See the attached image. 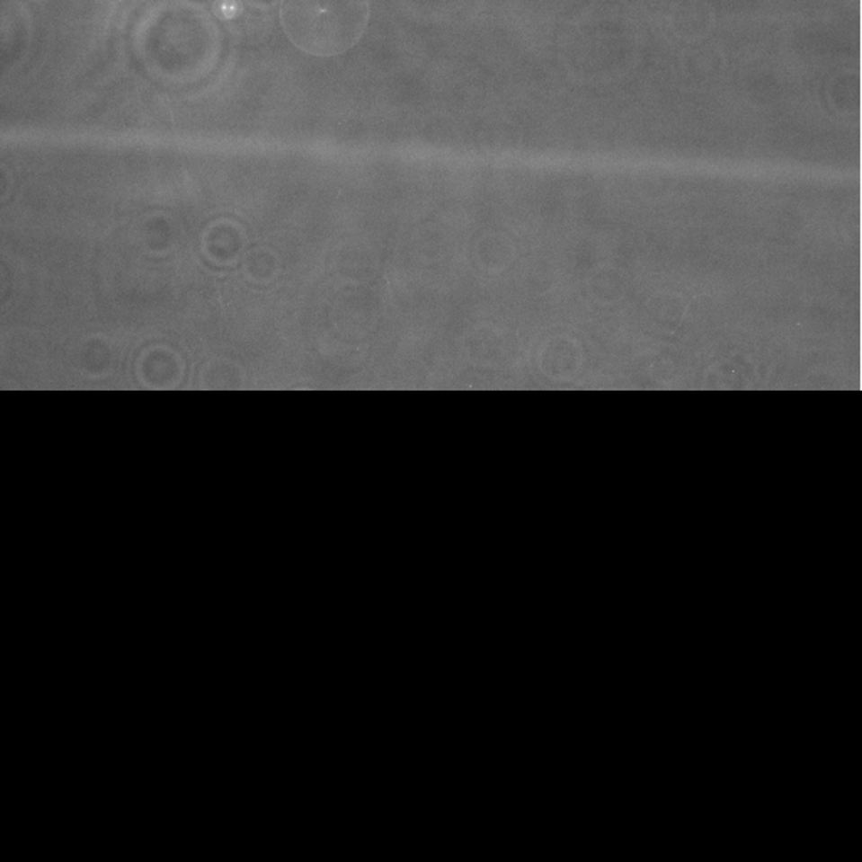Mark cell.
<instances>
[{
	"label": "cell",
	"instance_id": "1",
	"mask_svg": "<svg viewBox=\"0 0 862 862\" xmlns=\"http://www.w3.org/2000/svg\"><path fill=\"white\" fill-rule=\"evenodd\" d=\"M369 21L368 0H283L281 26L312 56H337L358 44Z\"/></svg>",
	"mask_w": 862,
	"mask_h": 862
}]
</instances>
